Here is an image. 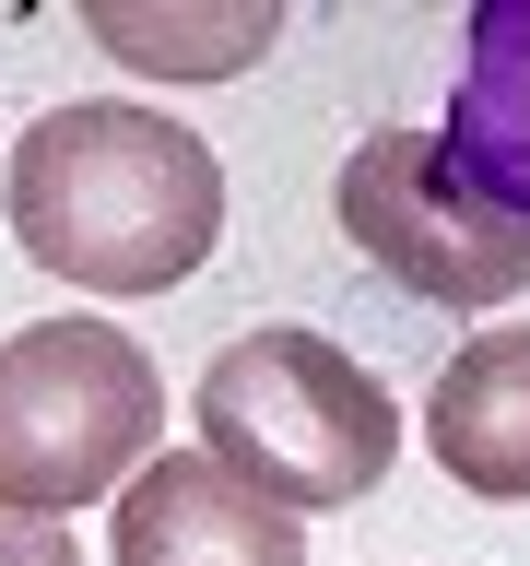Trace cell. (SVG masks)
I'll use <instances>...</instances> for the list:
<instances>
[{"instance_id": "6da1fadb", "label": "cell", "mask_w": 530, "mask_h": 566, "mask_svg": "<svg viewBox=\"0 0 530 566\" xmlns=\"http://www.w3.org/2000/svg\"><path fill=\"white\" fill-rule=\"evenodd\" d=\"M12 248L83 295H166L224 237V166L166 106H35L12 130Z\"/></svg>"}, {"instance_id": "7a4b0ae2", "label": "cell", "mask_w": 530, "mask_h": 566, "mask_svg": "<svg viewBox=\"0 0 530 566\" xmlns=\"http://www.w3.org/2000/svg\"><path fill=\"white\" fill-rule=\"evenodd\" d=\"M201 460H224L236 484H259L272 507L307 520V507H353L389 484L401 413L330 331L259 318L201 366Z\"/></svg>"}, {"instance_id": "3957f363", "label": "cell", "mask_w": 530, "mask_h": 566, "mask_svg": "<svg viewBox=\"0 0 530 566\" xmlns=\"http://www.w3.org/2000/svg\"><path fill=\"white\" fill-rule=\"evenodd\" d=\"M166 424V378L118 318H35L0 343V495L35 520L130 484Z\"/></svg>"}, {"instance_id": "277c9868", "label": "cell", "mask_w": 530, "mask_h": 566, "mask_svg": "<svg viewBox=\"0 0 530 566\" xmlns=\"http://www.w3.org/2000/svg\"><path fill=\"white\" fill-rule=\"evenodd\" d=\"M342 237L378 260L401 295L424 307H459L484 318L507 295H530V224H507L495 201H471L436 154V130H365L342 154Z\"/></svg>"}, {"instance_id": "5b68a950", "label": "cell", "mask_w": 530, "mask_h": 566, "mask_svg": "<svg viewBox=\"0 0 530 566\" xmlns=\"http://www.w3.org/2000/svg\"><path fill=\"white\" fill-rule=\"evenodd\" d=\"M106 566H307V531H295V507L236 484L224 460L166 449V460H141L118 484Z\"/></svg>"}, {"instance_id": "8992f818", "label": "cell", "mask_w": 530, "mask_h": 566, "mask_svg": "<svg viewBox=\"0 0 530 566\" xmlns=\"http://www.w3.org/2000/svg\"><path fill=\"white\" fill-rule=\"evenodd\" d=\"M424 437L471 495L519 507L530 495V318H495L436 366V401H424Z\"/></svg>"}, {"instance_id": "52a82bcc", "label": "cell", "mask_w": 530, "mask_h": 566, "mask_svg": "<svg viewBox=\"0 0 530 566\" xmlns=\"http://www.w3.org/2000/svg\"><path fill=\"white\" fill-rule=\"evenodd\" d=\"M448 177L471 201H495L507 224H530V0H495L471 12V48H459V106L436 130Z\"/></svg>"}, {"instance_id": "ba28073f", "label": "cell", "mask_w": 530, "mask_h": 566, "mask_svg": "<svg viewBox=\"0 0 530 566\" xmlns=\"http://www.w3.org/2000/svg\"><path fill=\"white\" fill-rule=\"evenodd\" d=\"M83 35L118 71H153V83H224V71L272 60L283 12L272 0H95Z\"/></svg>"}, {"instance_id": "9c48e42d", "label": "cell", "mask_w": 530, "mask_h": 566, "mask_svg": "<svg viewBox=\"0 0 530 566\" xmlns=\"http://www.w3.org/2000/svg\"><path fill=\"white\" fill-rule=\"evenodd\" d=\"M0 566H83V543H71V520H35L0 495Z\"/></svg>"}]
</instances>
